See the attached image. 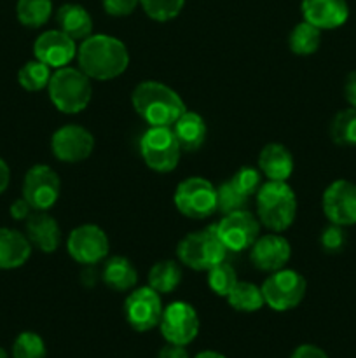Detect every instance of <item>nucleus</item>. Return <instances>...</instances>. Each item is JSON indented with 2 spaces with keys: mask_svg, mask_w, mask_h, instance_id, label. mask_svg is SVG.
I'll list each match as a JSON object with an SVG mask.
<instances>
[{
  "mask_svg": "<svg viewBox=\"0 0 356 358\" xmlns=\"http://www.w3.org/2000/svg\"><path fill=\"white\" fill-rule=\"evenodd\" d=\"M79 69L91 80H114L129 66V51L121 38L107 34H91L77 48Z\"/></svg>",
  "mask_w": 356,
  "mask_h": 358,
  "instance_id": "nucleus-1",
  "label": "nucleus"
},
{
  "mask_svg": "<svg viewBox=\"0 0 356 358\" xmlns=\"http://www.w3.org/2000/svg\"><path fill=\"white\" fill-rule=\"evenodd\" d=\"M131 105L149 126H173L187 110L184 98L159 80H142L131 93Z\"/></svg>",
  "mask_w": 356,
  "mask_h": 358,
  "instance_id": "nucleus-2",
  "label": "nucleus"
},
{
  "mask_svg": "<svg viewBox=\"0 0 356 358\" xmlns=\"http://www.w3.org/2000/svg\"><path fill=\"white\" fill-rule=\"evenodd\" d=\"M257 219L271 233H285L297 217V196L288 182L265 180L255 194Z\"/></svg>",
  "mask_w": 356,
  "mask_h": 358,
  "instance_id": "nucleus-3",
  "label": "nucleus"
},
{
  "mask_svg": "<svg viewBox=\"0 0 356 358\" xmlns=\"http://www.w3.org/2000/svg\"><path fill=\"white\" fill-rule=\"evenodd\" d=\"M49 100L61 114L75 115L86 110L93 100V80L79 66L52 70L47 86Z\"/></svg>",
  "mask_w": 356,
  "mask_h": 358,
  "instance_id": "nucleus-4",
  "label": "nucleus"
},
{
  "mask_svg": "<svg viewBox=\"0 0 356 358\" xmlns=\"http://www.w3.org/2000/svg\"><path fill=\"white\" fill-rule=\"evenodd\" d=\"M227 254L229 252L216 234L215 226L185 234L177 245L178 262L194 271H208L225 261Z\"/></svg>",
  "mask_w": 356,
  "mask_h": 358,
  "instance_id": "nucleus-5",
  "label": "nucleus"
},
{
  "mask_svg": "<svg viewBox=\"0 0 356 358\" xmlns=\"http://www.w3.org/2000/svg\"><path fill=\"white\" fill-rule=\"evenodd\" d=\"M140 154L150 170L170 173L178 166L181 149L170 126H149L140 138Z\"/></svg>",
  "mask_w": 356,
  "mask_h": 358,
  "instance_id": "nucleus-6",
  "label": "nucleus"
},
{
  "mask_svg": "<svg viewBox=\"0 0 356 358\" xmlns=\"http://www.w3.org/2000/svg\"><path fill=\"white\" fill-rule=\"evenodd\" d=\"M260 289L264 294L265 306L283 313V311L295 310L302 303L307 292V282L295 269L283 268L269 273Z\"/></svg>",
  "mask_w": 356,
  "mask_h": 358,
  "instance_id": "nucleus-7",
  "label": "nucleus"
},
{
  "mask_svg": "<svg viewBox=\"0 0 356 358\" xmlns=\"http://www.w3.org/2000/svg\"><path fill=\"white\" fill-rule=\"evenodd\" d=\"M173 203L188 219H208L216 212V187L205 177H187L175 189Z\"/></svg>",
  "mask_w": 356,
  "mask_h": 358,
  "instance_id": "nucleus-8",
  "label": "nucleus"
},
{
  "mask_svg": "<svg viewBox=\"0 0 356 358\" xmlns=\"http://www.w3.org/2000/svg\"><path fill=\"white\" fill-rule=\"evenodd\" d=\"M122 310H124L126 322L133 331L149 332L159 327L164 306L161 294L147 285L129 290Z\"/></svg>",
  "mask_w": 356,
  "mask_h": 358,
  "instance_id": "nucleus-9",
  "label": "nucleus"
},
{
  "mask_svg": "<svg viewBox=\"0 0 356 358\" xmlns=\"http://www.w3.org/2000/svg\"><path fill=\"white\" fill-rule=\"evenodd\" d=\"M21 192L34 212H49L58 203L61 180L56 170L47 164H34L24 173Z\"/></svg>",
  "mask_w": 356,
  "mask_h": 358,
  "instance_id": "nucleus-10",
  "label": "nucleus"
},
{
  "mask_svg": "<svg viewBox=\"0 0 356 358\" xmlns=\"http://www.w3.org/2000/svg\"><path fill=\"white\" fill-rule=\"evenodd\" d=\"M199 327L201 322L198 311L185 301H175L168 304L159 322V331L164 341L180 346L191 345L198 338Z\"/></svg>",
  "mask_w": 356,
  "mask_h": 358,
  "instance_id": "nucleus-11",
  "label": "nucleus"
},
{
  "mask_svg": "<svg viewBox=\"0 0 356 358\" xmlns=\"http://www.w3.org/2000/svg\"><path fill=\"white\" fill-rule=\"evenodd\" d=\"M215 231L227 252L239 254L251 248L260 236V220L255 213L248 212V208L237 210L223 215L222 220L215 224Z\"/></svg>",
  "mask_w": 356,
  "mask_h": 358,
  "instance_id": "nucleus-12",
  "label": "nucleus"
},
{
  "mask_svg": "<svg viewBox=\"0 0 356 358\" xmlns=\"http://www.w3.org/2000/svg\"><path fill=\"white\" fill-rule=\"evenodd\" d=\"M70 257L82 266H96L108 257L110 241L107 233L94 224H82L70 231L66 240Z\"/></svg>",
  "mask_w": 356,
  "mask_h": 358,
  "instance_id": "nucleus-13",
  "label": "nucleus"
},
{
  "mask_svg": "<svg viewBox=\"0 0 356 358\" xmlns=\"http://www.w3.org/2000/svg\"><path fill=\"white\" fill-rule=\"evenodd\" d=\"M94 150V136L80 124H65L51 136V152L61 163L75 164L86 161Z\"/></svg>",
  "mask_w": 356,
  "mask_h": 358,
  "instance_id": "nucleus-14",
  "label": "nucleus"
},
{
  "mask_svg": "<svg viewBox=\"0 0 356 358\" xmlns=\"http://www.w3.org/2000/svg\"><path fill=\"white\" fill-rule=\"evenodd\" d=\"M323 213L330 224L349 227L356 224V184L346 178L334 180L321 196Z\"/></svg>",
  "mask_w": 356,
  "mask_h": 358,
  "instance_id": "nucleus-15",
  "label": "nucleus"
},
{
  "mask_svg": "<svg viewBox=\"0 0 356 358\" xmlns=\"http://www.w3.org/2000/svg\"><path fill=\"white\" fill-rule=\"evenodd\" d=\"M77 41L63 34L59 28L56 30H45L35 38L34 56L38 62L45 63L52 70L61 69L72 63L77 58Z\"/></svg>",
  "mask_w": 356,
  "mask_h": 358,
  "instance_id": "nucleus-16",
  "label": "nucleus"
},
{
  "mask_svg": "<svg viewBox=\"0 0 356 358\" xmlns=\"http://www.w3.org/2000/svg\"><path fill=\"white\" fill-rule=\"evenodd\" d=\"M292 257V245L281 233L262 234L250 248V261L258 271L274 273L286 268Z\"/></svg>",
  "mask_w": 356,
  "mask_h": 358,
  "instance_id": "nucleus-17",
  "label": "nucleus"
},
{
  "mask_svg": "<svg viewBox=\"0 0 356 358\" xmlns=\"http://www.w3.org/2000/svg\"><path fill=\"white\" fill-rule=\"evenodd\" d=\"M304 21L323 30H335L349 20L348 0H302Z\"/></svg>",
  "mask_w": 356,
  "mask_h": 358,
  "instance_id": "nucleus-18",
  "label": "nucleus"
},
{
  "mask_svg": "<svg viewBox=\"0 0 356 358\" xmlns=\"http://www.w3.org/2000/svg\"><path fill=\"white\" fill-rule=\"evenodd\" d=\"M24 234L31 247L44 254H54L63 240L58 220L47 212H34L24 220Z\"/></svg>",
  "mask_w": 356,
  "mask_h": 358,
  "instance_id": "nucleus-19",
  "label": "nucleus"
},
{
  "mask_svg": "<svg viewBox=\"0 0 356 358\" xmlns=\"http://www.w3.org/2000/svg\"><path fill=\"white\" fill-rule=\"evenodd\" d=\"M257 164L260 173L267 180L276 182L288 180L293 173V168H295V161H293V156L288 147L276 142L262 147V150L258 152Z\"/></svg>",
  "mask_w": 356,
  "mask_h": 358,
  "instance_id": "nucleus-20",
  "label": "nucleus"
},
{
  "mask_svg": "<svg viewBox=\"0 0 356 358\" xmlns=\"http://www.w3.org/2000/svg\"><path fill=\"white\" fill-rule=\"evenodd\" d=\"M31 243L27 234L10 227H0V269L10 271L24 266L30 259Z\"/></svg>",
  "mask_w": 356,
  "mask_h": 358,
  "instance_id": "nucleus-21",
  "label": "nucleus"
},
{
  "mask_svg": "<svg viewBox=\"0 0 356 358\" xmlns=\"http://www.w3.org/2000/svg\"><path fill=\"white\" fill-rule=\"evenodd\" d=\"M178 143H180L181 152H195L201 149L208 136V126L205 117L198 112L185 110L180 117L171 126Z\"/></svg>",
  "mask_w": 356,
  "mask_h": 358,
  "instance_id": "nucleus-22",
  "label": "nucleus"
},
{
  "mask_svg": "<svg viewBox=\"0 0 356 358\" xmlns=\"http://www.w3.org/2000/svg\"><path fill=\"white\" fill-rule=\"evenodd\" d=\"M56 23L63 34L77 42L84 41L93 34V17L89 10L79 3H65L59 7L56 13Z\"/></svg>",
  "mask_w": 356,
  "mask_h": 358,
  "instance_id": "nucleus-23",
  "label": "nucleus"
},
{
  "mask_svg": "<svg viewBox=\"0 0 356 358\" xmlns=\"http://www.w3.org/2000/svg\"><path fill=\"white\" fill-rule=\"evenodd\" d=\"M101 280L114 292H129L136 287L138 271H136V268L128 257L115 255V257L105 259L103 269H101Z\"/></svg>",
  "mask_w": 356,
  "mask_h": 358,
  "instance_id": "nucleus-24",
  "label": "nucleus"
},
{
  "mask_svg": "<svg viewBox=\"0 0 356 358\" xmlns=\"http://www.w3.org/2000/svg\"><path fill=\"white\" fill-rule=\"evenodd\" d=\"M184 278V271H181V264L173 259H164V261H157L156 264L150 268L149 276V287H152L156 292L171 294Z\"/></svg>",
  "mask_w": 356,
  "mask_h": 358,
  "instance_id": "nucleus-25",
  "label": "nucleus"
},
{
  "mask_svg": "<svg viewBox=\"0 0 356 358\" xmlns=\"http://www.w3.org/2000/svg\"><path fill=\"white\" fill-rule=\"evenodd\" d=\"M225 299L232 310L241 313H255L265 306L262 289L250 282H237Z\"/></svg>",
  "mask_w": 356,
  "mask_h": 358,
  "instance_id": "nucleus-26",
  "label": "nucleus"
},
{
  "mask_svg": "<svg viewBox=\"0 0 356 358\" xmlns=\"http://www.w3.org/2000/svg\"><path fill=\"white\" fill-rule=\"evenodd\" d=\"M290 51L297 56H311L320 49L321 30L307 21H300L288 35Z\"/></svg>",
  "mask_w": 356,
  "mask_h": 358,
  "instance_id": "nucleus-27",
  "label": "nucleus"
},
{
  "mask_svg": "<svg viewBox=\"0 0 356 358\" xmlns=\"http://www.w3.org/2000/svg\"><path fill=\"white\" fill-rule=\"evenodd\" d=\"M16 16L27 28L44 27L52 16V0H17Z\"/></svg>",
  "mask_w": 356,
  "mask_h": 358,
  "instance_id": "nucleus-28",
  "label": "nucleus"
},
{
  "mask_svg": "<svg viewBox=\"0 0 356 358\" xmlns=\"http://www.w3.org/2000/svg\"><path fill=\"white\" fill-rule=\"evenodd\" d=\"M52 69L38 59L27 62L17 70V83L24 91L37 93V91L47 90L49 80H51Z\"/></svg>",
  "mask_w": 356,
  "mask_h": 358,
  "instance_id": "nucleus-29",
  "label": "nucleus"
},
{
  "mask_svg": "<svg viewBox=\"0 0 356 358\" xmlns=\"http://www.w3.org/2000/svg\"><path fill=\"white\" fill-rule=\"evenodd\" d=\"M330 138L342 147H356V108L337 112L330 122Z\"/></svg>",
  "mask_w": 356,
  "mask_h": 358,
  "instance_id": "nucleus-30",
  "label": "nucleus"
},
{
  "mask_svg": "<svg viewBox=\"0 0 356 358\" xmlns=\"http://www.w3.org/2000/svg\"><path fill=\"white\" fill-rule=\"evenodd\" d=\"M250 196L244 194L243 191L234 185V182L225 180L216 187V212H220L222 215L227 213L237 212V210H244L250 203Z\"/></svg>",
  "mask_w": 356,
  "mask_h": 358,
  "instance_id": "nucleus-31",
  "label": "nucleus"
},
{
  "mask_svg": "<svg viewBox=\"0 0 356 358\" xmlns=\"http://www.w3.org/2000/svg\"><path fill=\"white\" fill-rule=\"evenodd\" d=\"M237 282L239 280H237L236 269L227 261L220 262V264L208 269V287L215 296L227 297Z\"/></svg>",
  "mask_w": 356,
  "mask_h": 358,
  "instance_id": "nucleus-32",
  "label": "nucleus"
},
{
  "mask_svg": "<svg viewBox=\"0 0 356 358\" xmlns=\"http://www.w3.org/2000/svg\"><path fill=\"white\" fill-rule=\"evenodd\" d=\"M13 358H47V346H45L42 336L37 332L24 331L14 339L13 350H10Z\"/></svg>",
  "mask_w": 356,
  "mask_h": 358,
  "instance_id": "nucleus-33",
  "label": "nucleus"
},
{
  "mask_svg": "<svg viewBox=\"0 0 356 358\" xmlns=\"http://www.w3.org/2000/svg\"><path fill=\"white\" fill-rule=\"evenodd\" d=\"M185 0H140V7L143 13L154 21L166 23L175 20L181 13Z\"/></svg>",
  "mask_w": 356,
  "mask_h": 358,
  "instance_id": "nucleus-34",
  "label": "nucleus"
},
{
  "mask_svg": "<svg viewBox=\"0 0 356 358\" xmlns=\"http://www.w3.org/2000/svg\"><path fill=\"white\" fill-rule=\"evenodd\" d=\"M262 177L264 175L260 173V170L258 168H253V166H241L239 170L236 171V173L230 177V180L234 182V185H236L239 191H243L246 196H255L257 194V191L260 189V185L264 184L262 182Z\"/></svg>",
  "mask_w": 356,
  "mask_h": 358,
  "instance_id": "nucleus-35",
  "label": "nucleus"
},
{
  "mask_svg": "<svg viewBox=\"0 0 356 358\" xmlns=\"http://www.w3.org/2000/svg\"><path fill=\"white\" fill-rule=\"evenodd\" d=\"M346 241H348V238H346L344 227L337 226V224H330L328 227H325L320 236V245L327 254L342 252V248L346 247Z\"/></svg>",
  "mask_w": 356,
  "mask_h": 358,
  "instance_id": "nucleus-36",
  "label": "nucleus"
},
{
  "mask_svg": "<svg viewBox=\"0 0 356 358\" xmlns=\"http://www.w3.org/2000/svg\"><path fill=\"white\" fill-rule=\"evenodd\" d=\"M103 10L108 16L126 17L136 10L140 6V0H101Z\"/></svg>",
  "mask_w": 356,
  "mask_h": 358,
  "instance_id": "nucleus-37",
  "label": "nucleus"
},
{
  "mask_svg": "<svg viewBox=\"0 0 356 358\" xmlns=\"http://www.w3.org/2000/svg\"><path fill=\"white\" fill-rule=\"evenodd\" d=\"M290 358H328V355L323 348H320V346L306 343V345L297 346L292 352V355H290Z\"/></svg>",
  "mask_w": 356,
  "mask_h": 358,
  "instance_id": "nucleus-38",
  "label": "nucleus"
},
{
  "mask_svg": "<svg viewBox=\"0 0 356 358\" xmlns=\"http://www.w3.org/2000/svg\"><path fill=\"white\" fill-rule=\"evenodd\" d=\"M9 213H10V217H13L14 220H20V222H24V220H27L28 217H30L31 213H34V208H31L30 203H28L27 199L20 198V199H16V201H14L13 205H10Z\"/></svg>",
  "mask_w": 356,
  "mask_h": 358,
  "instance_id": "nucleus-39",
  "label": "nucleus"
},
{
  "mask_svg": "<svg viewBox=\"0 0 356 358\" xmlns=\"http://www.w3.org/2000/svg\"><path fill=\"white\" fill-rule=\"evenodd\" d=\"M344 98L349 103V107L356 108V70L348 73L344 83Z\"/></svg>",
  "mask_w": 356,
  "mask_h": 358,
  "instance_id": "nucleus-40",
  "label": "nucleus"
},
{
  "mask_svg": "<svg viewBox=\"0 0 356 358\" xmlns=\"http://www.w3.org/2000/svg\"><path fill=\"white\" fill-rule=\"evenodd\" d=\"M157 358H191V357H188V352L185 350V346L166 343V346H163V348L159 350V355H157Z\"/></svg>",
  "mask_w": 356,
  "mask_h": 358,
  "instance_id": "nucleus-41",
  "label": "nucleus"
},
{
  "mask_svg": "<svg viewBox=\"0 0 356 358\" xmlns=\"http://www.w3.org/2000/svg\"><path fill=\"white\" fill-rule=\"evenodd\" d=\"M10 184V168L6 161L0 157V196L7 191Z\"/></svg>",
  "mask_w": 356,
  "mask_h": 358,
  "instance_id": "nucleus-42",
  "label": "nucleus"
},
{
  "mask_svg": "<svg viewBox=\"0 0 356 358\" xmlns=\"http://www.w3.org/2000/svg\"><path fill=\"white\" fill-rule=\"evenodd\" d=\"M194 358H227V357L222 355L220 352H215V350H205V352H199Z\"/></svg>",
  "mask_w": 356,
  "mask_h": 358,
  "instance_id": "nucleus-43",
  "label": "nucleus"
},
{
  "mask_svg": "<svg viewBox=\"0 0 356 358\" xmlns=\"http://www.w3.org/2000/svg\"><path fill=\"white\" fill-rule=\"evenodd\" d=\"M0 358H9V355H7V352L3 348H0Z\"/></svg>",
  "mask_w": 356,
  "mask_h": 358,
  "instance_id": "nucleus-44",
  "label": "nucleus"
}]
</instances>
